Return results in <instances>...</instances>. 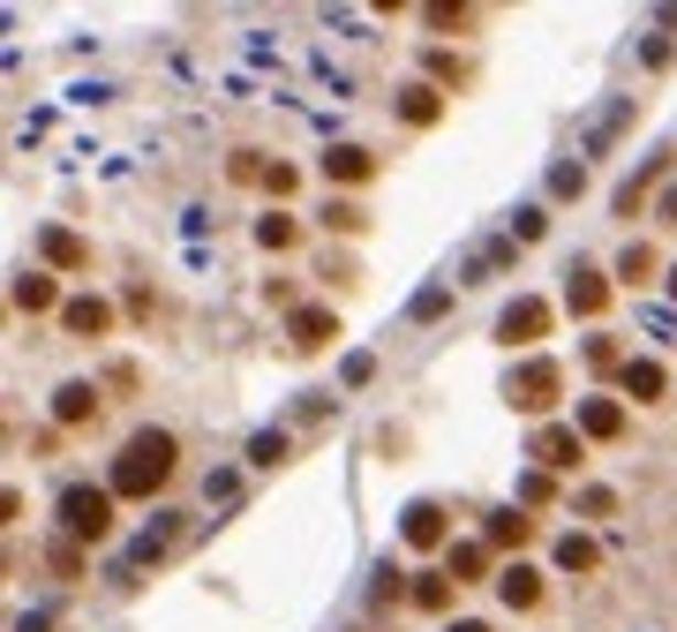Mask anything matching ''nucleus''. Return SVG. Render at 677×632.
Segmentation results:
<instances>
[{
    "instance_id": "f257e3e1",
    "label": "nucleus",
    "mask_w": 677,
    "mask_h": 632,
    "mask_svg": "<svg viewBox=\"0 0 677 632\" xmlns=\"http://www.w3.org/2000/svg\"><path fill=\"white\" fill-rule=\"evenodd\" d=\"M173 482V437L166 429H136L121 444V460H114V497H151V490H166Z\"/></svg>"
},
{
    "instance_id": "f03ea898",
    "label": "nucleus",
    "mask_w": 677,
    "mask_h": 632,
    "mask_svg": "<svg viewBox=\"0 0 677 632\" xmlns=\"http://www.w3.org/2000/svg\"><path fill=\"white\" fill-rule=\"evenodd\" d=\"M61 527H68V543H106V535H114V490L76 482V490L61 497Z\"/></svg>"
},
{
    "instance_id": "7ed1b4c3",
    "label": "nucleus",
    "mask_w": 677,
    "mask_h": 632,
    "mask_svg": "<svg viewBox=\"0 0 677 632\" xmlns=\"http://www.w3.org/2000/svg\"><path fill=\"white\" fill-rule=\"evenodd\" d=\"M557 392H565V369H557L550 354L519 362V369L505 377V399L519 407V415H550V407H557Z\"/></svg>"
},
{
    "instance_id": "20e7f679",
    "label": "nucleus",
    "mask_w": 677,
    "mask_h": 632,
    "mask_svg": "<svg viewBox=\"0 0 677 632\" xmlns=\"http://www.w3.org/2000/svg\"><path fill=\"white\" fill-rule=\"evenodd\" d=\"M527 460L550 467V474H565V467L588 460V437H580V429H565V421H542V429L527 437Z\"/></svg>"
},
{
    "instance_id": "39448f33",
    "label": "nucleus",
    "mask_w": 677,
    "mask_h": 632,
    "mask_svg": "<svg viewBox=\"0 0 677 632\" xmlns=\"http://www.w3.org/2000/svg\"><path fill=\"white\" fill-rule=\"evenodd\" d=\"M550 324H557V309H550V301L519 294V301L505 309V317H497V339H505V346H542V339H550Z\"/></svg>"
},
{
    "instance_id": "423d86ee",
    "label": "nucleus",
    "mask_w": 677,
    "mask_h": 632,
    "mask_svg": "<svg viewBox=\"0 0 677 632\" xmlns=\"http://www.w3.org/2000/svg\"><path fill=\"white\" fill-rule=\"evenodd\" d=\"M399 535H407V549H452V543H444V535H452V527H444V505H429V497H415V505H407Z\"/></svg>"
},
{
    "instance_id": "0eeeda50",
    "label": "nucleus",
    "mask_w": 677,
    "mask_h": 632,
    "mask_svg": "<svg viewBox=\"0 0 677 632\" xmlns=\"http://www.w3.org/2000/svg\"><path fill=\"white\" fill-rule=\"evenodd\" d=\"M287 339H294L301 354H316V346H332V339H338V317H332V309H294V317H287Z\"/></svg>"
},
{
    "instance_id": "6e6552de",
    "label": "nucleus",
    "mask_w": 677,
    "mask_h": 632,
    "mask_svg": "<svg viewBox=\"0 0 677 632\" xmlns=\"http://www.w3.org/2000/svg\"><path fill=\"white\" fill-rule=\"evenodd\" d=\"M53 415L68 421V429L98 421V384H61V392H53Z\"/></svg>"
},
{
    "instance_id": "1a4fd4ad",
    "label": "nucleus",
    "mask_w": 677,
    "mask_h": 632,
    "mask_svg": "<svg viewBox=\"0 0 677 632\" xmlns=\"http://www.w3.org/2000/svg\"><path fill=\"white\" fill-rule=\"evenodd\" d=\"M369 173H377V159H369L362 143H338L332 159H324V181H346V189H362Z\"/></svg>"
},
{
    "instance_id": "9d476101",
    "label": "nucleus",
    "mask_w": 677,
    "mask_h": 632,
    "mask_svg": "<svg viewBox=\"0 0 677 632\" xmlns=\"http://www.w3.org/2000/svg\"><path fill=\"white\" fill-rule=\"evenodd\" d=\"M663 392H670V369H663V362H625V399L655 407Z\"/></svg>"
},
{
    "instance_id": "9b49d317",
    "label": "nucleus",
    "mask_w": 677,
    "mask_h": 632,
    "mask_svg": "<svg viewBox=\"0 0 677 632\" xmlns=\"http://www.w3.org/2000/svg\"><path fill=\"white\" fill-rule=\"evenodd\" d=\"M497 594H505L512 610H535V602H542V572H535V565H512V572H497Z\"/></svg>"
},
{
    "instance_id": "f8f14e48",
    "label": "nucleus",
    "mask_w": 677,
    "mask_h": 632,
    "mask_svg": "<svg viewBox=\"0 0 677 632\" xmlns=\"http://www.w3.org/2000/svg\"><path fill=\"white\" fill-rule=\"evenodd\" d=\"M61 324H68L76 339H98L106 324H114V309H106L98 294H84V301H68V309H61Z\"/></svg>"
},
{
    "instance_id": "ddd939ff",
    "label": "nucleus",
    "mask_w": 677,
    "mask_h": 632,
    "mask_svg": "<svg viewBox=\"0 0 677 632\" xmlns=\"http://www.w3.org/2000/svg\"><path fill=\"white\" fill-rule=\"evenodd\" d=\"M580 429L610 444V437H625V407H617V399H588V407H580Z\"/></svg>"
},
{
    "instance_id": "4468645a",
    "label": "nucleus",
    "mask_w": 677,
    "mask_h": 632,
    "mask_svg": "<svg viewBox=\"0 0 677 632\" xmlns=\"http://www.w3.org/2000/svg\"><path fill=\"white\" fill-rule=\"evenodd\" d=\"M602 301H610L602 271H580V279H572V294H565V309H572V317H602Z\"/></svg>"
},
{
    "instance_id": "2eb2a0df",
    "label": "nucleus",
    "mask_w": 677,
    "mask_h": 632,
    "mask_svg": "<svg viewBox=\"0 0 677 632\" xmlns=\"http://www.w3.org/2000/svg\"><path fill=\"white\" fill-rule=\"evenodd\" d=\"M45 264H61V271H90V249L76 242V234L53 226V234H45Z\"/></svg>"
},
{
    "instance_id": "dca6fc26",
    "label": "nucleus",
    "mask_w": 677,
    "mask_h": 632,
    "mask_svg": "<svg viewBox=\"0 0 677 632\" xmlns=\"http://www.w3.org/2000/svg\"><path fill=\"white\" fill-rule=\"evenodd\" d=\"M15 309H31V317L53 309V271H23V279H15Z\"/></svg>"
},
{
    "instance_id": "f3484780",
    "label": "nucleus",
    "mask_w": 677,
    "mask_h": 632,
    "mask_svg": "<svg viewBox=\"0 0 677 632\" xmlns=\"http://www.w3.org/2000/svg\"><path fill=\"white\" fill-rule=\"evenodd\" d=\"M527 535H535V519H527V512H497V519H490V543H497V549H519V543H527Z\"/></svg>"
},
{
    "instance_id": "a211bd4d",
    "label": "nucleus",
    "mask_w": 677,
    "mask_h": 632,
    "mask_svg": "<svg viewBox=\"0 0 677 632\" xmlns=\"http://www.w3.org/2000/svg\"><path fill=\"white\" fill-rule=\"evenodd\" d=\"M444 565H452L460 580H482V572H490V549H482V543H460V549H444Z\"/></svg>"
},
{
    "instance_id": "6ab92c4d",
    "label": "nucleus",
    "mask_w": 677,
    "mask_h": 632,
    "mask_svg": "<svg viewBox=\"0 0 677 632\" xmlns=\"http://www.w3.org/2000/svg\"><path fill=\"white\" fill-rule=\"evenodd\" d=\"M647 271H655V249H647V242H633V249L617 256V279H625V287H647Z\"/></svg>"
},
{
    "instance_id": "aec40b11",
    "label": "nucleus",
    "mask_w": 677,
    "mask_h": 632,
    "mask_svg": "<svg viewBox=\"0 0 677 632\" xmlns=\"http://www.w3.org/2000/svg\"><path fill=\"white\" fill-rule=\"evenodd\" d=\"M557 565H565V572H594V543L588 535H565V543H557Z\"/></svg>"
},
{
    "instance_id": "412c9836",
    "label": "nucleus",
    "mask_w": 677,
    "mask_h": 632,
    "mask_svg": "<svg viewBox=\"0 0 677 632\" xmlns=\"http://www.w3.org/2000/svg\"><path fill=\"white\" fill-rule=\"evenodd\" d=\"M256 242H264V249H294V218H287V211H271V218L256 226Z\"/></svg>"
},
{
    "instance_id": "4be33fe9",
    "label": "nucleus",
    "mask_w": 677,
    "mask_h": 632,
    "mask_svg": "<svg viewBox=\"0 0 677 632\" xmlns=\"http://www.w3.org/2000/svg\"><path fill=\"white\" fill-rule=\"evenodd\" d=\"M399 114H407L415 128H429V121H437V90H429V84H415V90H407V106H399Z\"/></svg>"
},
{
    "instance_id": "5701e85b",
    "label": "nucleus",
    "mask_w": 677,
    "mask_h": 632,
    "mask_svg": "<svg viewBox=\"0 0 677 632\" xmlns=\"http://www.w3.org/2000/svg\"><path fill=\"white\" fill-rule=\"evenodd\" d=\"M249 460L256 467H279V460H287V437H279V429H264V437L249 444Z\"/></svg>"
},
{
    "instance_id": "b1692460",
    "label": "nucleus",
    "mask_w": 677,
    "mask_h": 632,
    "mask_svg": "<svg viewBox=\"0 0 677 632\" xmlns=\"http://www.w3.org/2000/svg\"><path fill=\"white\" fill-rule=\"evenodd\" d=\"M324 226H338V234H362V226H369V211H362V204H332V211H324Z\"/></svg>"
},
{
    "instance_id": "393cba45",
    "label": "nucleus",
    "mask_w": 677,
    "mask_h": 632,
    "mask_svg": "<svg viewBox=\"0 0 677 632\" xmlns=\"http://www.w3.org/2000/svg\"><path fill=\"white\" fill-rule=\"evenodd\" d=\"M452 588H460V580H422L415 602H422V610H452Z\"/></svg>"
},
{
    "instance_id": "a878e982",
    "label": "nucleus",
    "mask_w": 677,
    "mask_h": 632,
    "mask_svg": "<svg viewBox=\"0 0 677 632\" xmlns=\"http://www.w3.org/2000/svg\"><path fill=\"white\" fill-rule=\"evenodd\" d=\"M550 189H557V196H580V189H588V167H557Z\"/></svg>"
},
{
    "instance_id": "bb28decb",
    "label": "nucleus",
    "mask_w": 677,
    "mask_h": 632,
    "mask_svg": "<svg viewBox=\"0 0 677 632\" xmlns=\"http://www.w3.org/2000/svg\"><path fill=\"white\" fill-rule=\"evenodd\" d=\"M264 189H271V196H294V167H264Z\"/></svg>"
},
{
    "instance_id": "cd10ccee",
    "label": "nucleus",
    "mask_w": 677,
    "mask_h": 632,
    "mask_svg": "<svg viewBox=\"0 0 677 632\" xmlns=\"http://www.w3.org/2000/svg\"><path fill=\"white\" fill-rule=\"evenodd\" d=\"M452 632H490V625H482V618H460V625H452Z\"/></svg>"
},
{
    "instance_id": "c85d7f7f",
    "label": "nucleus",
    "mask_w": 677,
    "mask_h": 632,
    "mask_svg": "<svg viewBox=\"0 0 677 632\" xmlns=\"http://www.w3.org/2000/svg\"><path fill=\"white\" fill-rule=\"evenodd\" d=\"M670 301H677V264H670Z\"/></svg>"
}]
</instances>
